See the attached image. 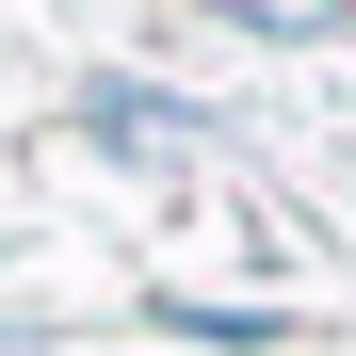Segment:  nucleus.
I'll list each match as a JSON object with an SVG mask.
<instances>
[{
  "mask_svg": "<svg viewBox=\"0 0 356 356\" xmlns=\"http://www.w3.org/2000/svg\"><path fill=\"white\" fill-rule=\"evenodd\" d=\"M81 113H97L113 146H162V130H195V113H178L162 81H81Z\"/></svg>",
  "mask_w": 356,
  "mask_h": 356,
  "instance_id": "nucleus-1",
  "label": "nucleus"
},
{
  "mask_svg": "<svg viewBox=\"0 0 356 356\" xmlns=\"http://www.w3.org/2000/svg\"><path fill=\"white\" fill-rule=\"evenodd\" d=\"M259 33H340V0H259Z\"/></svg>",
  "mask_w": 356,
  "mask_h": 356,
  "instance_id": "nucleus-2",
  "label": "nucleus"
}]
</instances>
